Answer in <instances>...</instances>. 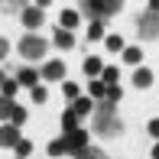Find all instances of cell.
Instances as JSON below:
<instances>
[{
  "instance_id": "1",
  "label": "cell",
  "mask_w": 159,
  "mask_h": 159,
  "mask_svg": "<svg viewBox=\"0 0 159 159\" xmlns=\"http://www.w3.org/2000/svg\"><path fill=\"white\" fill-rule=\"evenodd\" d=\"M94 130H98L101 136H120L124 124L117 120V114H114V104H111V101H101V104L94 107Z\"/></svg>"
},
{
  "instance_id": "2",
  "label": "cell",
  "mask_w": 159,
  "mask_h": 159,
  "mask_svg": "<svg viewBox=\"0 0 159 159\" xmlns=\"http://www.w3.org/2000/svg\"><path fill=\"white\" fill-rule=\"evenodd\" d=\"M81 7H84V16H91L94 23H101L104 16H114L124 3H120V0H84Z\"/></svg>"
},
{
  "instance_id": "3",
  "label": "cell",
  "mask_w": 159,
  "mask_h": 159,
  "mask_svg": "<svg viewBox=\"0 0 159 159\" xmlns=\"http://www.w3.org/2000/svg\"><path fill=\"white\" fill-rule=\"evenodd\" d=\"M136 30H140L143 39H156L159 36V13H140V20H136Z\"/></svg>"
},
{
  "instance_id": "4",
  "label": "cell",
  "mask_w": 159,
  "mask_h": 159,
  "mask_svg": "<svg viewBox=\"0 0 159 159\" xmlns=\"http://www.w3.org/2000/svg\"><path fill=\"white\" fill-rule=\"evenodd\" d=\"M20 52L26 55V59H42L46 55V39H39V36H23V42H20Z\"/></svg>"
},
{
  "instance_id": "5",
  "label": "cell",
  "mask_w": 159,
  "mask_h": 159,
  "mask_svg": "<svg viewBox=\"0 0 159 159\" xmlns=\"http://www.w3.org/2000/svg\"><path fill=\"white\" fill-rule=\"evenodd\" d=\"M65 140H68V153H81V149H88V133L84 130H75V133H65Z\"/></svg>"
},
{
  "instance_id": "6",
  "label": "cell",
  "mask_w": 159,
  "mask_h": 159,
  "mask_svg": "<svg viewBox=\"0 0 159 159\" xmlns=\"http://www.w3.org/2000/svg\"><path fill=\"white\" fill-rule=\"evenodd\" d=\"M23 23L26 26H30V30H39V26H42V10H39V7H23Z\"/></svg>"
},
{
  "instance_id": "7",
  "label": "cell",
  "mask_w": 159,
  "mask_h": 159,
  "mask_svg": "<svg viewBox=\"0 0 159 159\" xmlns=\"http://www.w3.org/2000/svg\"><path fill=\"white\" fill-rule=\"evenodd\" d=\"M0 143H3V146H13V149H16L20 143H23V140H20V130L13 127V124H7L3 130H0Z\"/></svg>"
},
{
  "instance_id": "8",
  "label": "cell",
  "mask_w": 159,
  "mask_h": 159,
  "mask_svg": "<svg viewBox=\"0 0 159 159\" xmlns=\"http://www.w3.org/2000/svg\"><path fill=\"white\" fill-rule=\"evenodd\" d=\"M94 101H91V98H78V101H71V111H75L78 114V117H88V114H94Z\"/></svg>"
},
{
  "instance_id": "9",
  "label": "cell",
  "mask_w": 159,
  "mask_h": 159,
  "mask_svg": "<svg viewBox=\"0 0 159 159\" xmlns=\"http://www.w3.org/2000/svg\"><path fill=\"white\" fill-rule=\"evenodd\" d=\"M62 75H65V65L62 62H49L46 68H42V78H49V81H62Z\"/></svg>"
},
{
  "instance_id": "10",
  "label": "cell",
  "mask_w": 159,
  "mask_h": 159,
  "mask_svg": "<svg viewBox=\"0 0 159 159\" xmlns=\"http://www.w3.org/2000/svg\"><path fill=\"white\" fill-rule=\"evenodd\" d=\"M84 75H91V78L98 81V75H104V65H101L94 55H88V59H84Z\"/></svg>"
},
{
  "instance_id": "11",
  "label": "cell",
  "mask_w": 159,
  "mask_h": 159,
  "mask_svg": "<svg viewBox=\"0 0 159 159\" xmlns=\"http://www.w3.org/2000/svg\"><path fill=\"white\" fill-rule=\"evenodd\" d=\"M149 81H153V71L149 68H136L133 71V84L136 88H149Z\"/></svg>"
},
{
  "instance_id": "12",
  "label": "cell",
  "mask_w": 159,
  "mask_h": 159,
  "mask_svg": "<svg viewBox=\"0 0 159 159\" xmlns=\"http://www.w3.org/2000/svg\"><path fill=\"white\" fill-rule=\"evenodd\" d=\"M39 75H42V71H36V68H23V71L16 75V81H20V84H33V88H36Z\"/></svg>"
},
{
  "instance_id": "13",
  "label": "cell",
  "mask_w": 159,
  "mask_h": 159,
  "mask_svg": "<svg viewBox=\"0 0 159 159\" xmlns=\"http://www.w3.org/2000/svg\"><path fill=\"white\" fill-rule=\"evenodd\" d=\"M62 130H65V133H75V130H78V114L75 111H65L62 114Z\"/></svg>"
},
{
  "instance_id": "14",
  "label": "cell",
  "mask_w": 159,
  "mask_h": 159,
  "mask_svg": "<svg viewBox=\"0 0 159 159\" xmlns=\"http://www.w3.org/2000/svg\"><path fill=\"white\" fill-rule=\"evenodd\" d=\"M78 26V13L75 10H62V23H59V30H75Z\"/></svg>"
},
{
  "instance_id": "15",
  "label": "cell",
  "mask_w": 159,
  "mask_h": 159,
  "mask_svg": "<svg viewBox=\"0 0 159 159\" xmlns=\"http://www.w3.org/2000/svg\"><path fill=\"white\" fill-rule=\"evenodd\" d=\"M55 46H59V49H71V46H75V36H71L68 30H59V33H55Z\"/></svg>"
},
{
  "instance_id": "16",
  "label": "cell",
  "mask_w": 159,
  "mask_h": 159,
  "mask_svg": "<svg viewBox=\"0 0 159 159\" xmlns=\"http://www.w3.org/2000/svg\"><path fill=\"white\" fill-rule=\"evenodd\" d=\"M62 153H68V140H65V136L49 143V156H62Z\"/></svg>"
},
{
  "instance_id": "17",
  "label": "cell",
  "mask_w": 159,
  "mask_h": 159,
  "mask_svg": "<svg viewBox=\"0 0 159 159\" xmlns=\"http://www.w3.org/2000/svg\"><path fill=\"white\" fill-rule=\"evenodd\" d=\"M117 78H120V71H117V68L111 65V68H104V75H101V81H104L107 88H114V84H117Z\"/></svg>"
},
{
  "instance_id": "18",
  "label": "cell",
  "mask_w": 159,
  "mask_h": 159,
  "mask_svg": "<svg viewBox=\"0 0 159 159\" xmlns=\"http://www.w3.org/2000/svg\"><path fill=\"white\" fill-rule=\"evenodd\" d=\"M0 84H3V98H7V101L16 94V88H20V81H16V78H3Z\"/></svg>"
},
{
  "instance_id": "19",
  "label": "cell",
  "mask_w": 159,
  "mask_h": 159,
  "mask_svg": "<svg viewBox=\"0 0 159 159\" xmlns=\"http://www.w3.org/2000/svg\"><path fill=\"white\" fill-rule=\"evenodd\" d=\"M88 91H91L94 98H104V101H107V84L101 81V78H98V81H91V84H88Z\"/></svg>"
},
{
  "instance_id": "20",
  "label": "cell",
  "mask_w": 159,
  "mask_h": 159,
  "mask_svg": "<svg viewBox=\"0 0 159 159\" xmlns=\"http://www.w3.org/2000/svg\"><path fill=\"white\" fill-rule=\"evenodd\" d=\"M124 59L130 62V65H140V59H143V52L136 46H127V52H124Z\"/></svg>"
},
{
  "instance_id": "21",
  "label": "cell",
  "mask_w": 159,
  "mask_h": 159,
  "mask_svg": "<svg viewBox=\"0 0 159 159\" xmlns=\"http://www.w3.org/2000/svg\"><path fill=\"white\" fill-rule=\"evenodd\" d=\"M107 49H111V52H127V46H124L120 36H107Z\"/></svg>"
},
{
  "instance_id": "22",
  "label": "cell",
  "mask_w": 159,
  "mask_h": 159,
  "mask_svg": "<svg viewBox=\"0 0 159 159\" xmlns=\"http://www.w3.org/2000/svg\"><path fill=\"white\" fill-rule=\"evenodd\" d=\"M75 159H107V156L101 153V149H94V146H88V149H81V153H78Z\"/></svg>"
},
{
  "instance_id": "23",
  "label": "cell",
  "mask_w": 159,
  "mask_h": 159,
  "mask_svg": "<svg viewBox=\"0 0 159 159\" xmlns=\"http://www.w3.org/2000/svg\"><path fill=\"white\" fill-rule=\"evenodd\" d=\"M62 91H65V98H71V101H78V84H71V81H65V84H62Z\"/></svg>"
},
{
  "instance_id": "24",
  "label": "cell",
  "mask_w": 159,
  "mask_h": 159,
  "mask_svg": "<svg viewBox=\"0 0 159 159\" xmlns=\"http://www.w3.org/2000/svg\"><path fill=\"white\" fill-rule=\"evenodd\" d=\"M101 36H104V26H101V23H91L88 26V39H101Z\"/></svg>"
},
{
  "instance_id": "25",
  "label": "cell",
  "mask_w": 159,
  "mask_h": 159,
  "mask_svg": "<svg viewBox=\"0 0 159 159\" xmlns=\"http://www.w3.org/2000/svg\"><path fill=\"white\" fill-rule=\"evenodd\" d=\"M120 94H124V91H120L117 84H114V88H107V101H111V104H117V101H120Z\"/></svg>"
},
{
  "instance_id": "26",
  "label": "cell",
  "mask_w": 159,
  "mask_h": 159,
  "mask_svg": "<svg viewBox=\"0 0 159 159\" xmlns=\"http://www.w3.org/2000/svg\"><path fill=\"white\" fill-rule=\"evenodd\" d=\"M30 149H33V143H30V140H23V143L16 146V156H23V159H26V153H30Z\"/></svg>"
},
{
  "instance_id": "27",
  "label": "cell",
  "mask_w": 159,
  "mask_h": 159,
  "mask_svg": "<svg viewBox=\"0 0 159 159\" xmlns=\"http://www.w3.org/2000/svg\"><path fill=\"white\" fill-rule=\"evenodd\" d=\"M46 98H49V94H46V88H33V101H36V104H42Z\"/></svg>"
},
{
  "instance_id": "28",
  "label": "cell",
  "mask_w": 159,
  "mask_h": 159,
  "mask_svg": "<svg viewBox=\"0 0 159 159\" xmlns=\"http://www.w3.org/2000/svg\"><path fill=\"white\" fill-rule=\"evenodd\" d=\"M149 136H159V117L149 120Z\"/></svg>"
},
{
  "instance_id": "29",
  "label": "cell",
  "mask_w": 159,
  "mask_h": 159,
  "mask_svg": "<svg viewBox=\"0 0 159 159\" xmlns=\"http://www.w3.org/2000/svg\"><path fill=\"white\" fill-rule=\"evenodd\" d=\"M153 159H159V143H156V146H153Z\"/></svg>"
},
{
  "instance_id": "30",
  "label": "cell",
  "mask_w": 159,
  "mask_h": 159,
  "mask_svg": "<svg viewBox=\"0 0 159 159\" xmlns=\"http://www.w3.org/2000/svg\"><path fill=\"white\" fill-rule=\"evenodd\" d=\"M16 159H23V156H16Z\"/></svg>"
}]
</instances>
